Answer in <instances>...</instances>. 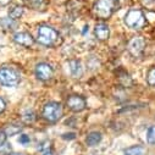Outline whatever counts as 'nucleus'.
I'll use <instances>...</instances> for the list:
<instances>
[{
  "instance_id": "obj_1",
  "label": "nucleus",
  "mask_w": 155,
  "mask_h": 155,
  "mask_svg": "<svg viewBox=\"0 0 155 155\" xmlns=\"http://www.w3.org/2000/svg\"><path fill=\"white\" fill-rule=\"evenodd\" d=\"M117 0H98L93 6L94 15L101 20H106L111 17V15L117 9Z\"/></svg>"
},
{
  "instance_id": "obj_2",
  "label": "nucleus",
  "mask_w": 155,
  "mask_h": 155,
  "mask_svg": "<svg viewBox=\"0 0 155 155\" xmlns=\"http://www.w3.org/2000/svg\"><path fill=\"white\" fill-rule=\"evenodd\" d=\"M125 23L132 29H142L145 26L147 20L142 10L131 9L125 16Z\"/></svg>"
},
{
  "instance_id": "obj_3",
  "label": "nucleus",
  "mask_w": 155,
  "mask_h": 155,
  "mask_svg": "<svg viewBox=\"0 0 155 155\" xmlns=\"http://www.w3.org/2000/svg\"><path fill=\"white\" fill-rule=\"evenodd\" d=\"M59 38V33L50 26H41L38 29V42L42 45L51 47Z\"/></svg>"
},
{
  "instance_id": "obj_4",
  "label": "nucleus",
  "mask_w": 155,
  "mask_h": 155,
  "mask_svg": "<svg viewBox=\"0 0 155 155\" xmlns=\"http://www.w3.org/2000/svg\"><path fill=\"white\" fill-rule=\"evenodd\" d=\"M42 116L49 122H56L62 116V105L56 101H50L43 107Z\"/></svg>"
},
{
  "instance_id": "obj_5",
  "label": "nucleus",
  "mask_w": 155,
  "mask_h": 155,
  "mask_svg": "<svg viewBox=\"0 0 155 155\" xmlns=\"http://www.w3.org/2000/svg\"><path fill=\"white\" fill-rule=\"evenodd\" d=\"M20 83V76L16 71L9 67L0 68V84L5 87H15Z\"/></svg>"
},
{
  "instance_id": "obj_6",
  "label": "nucleus",
  "mask_w": 155,
  "mask_h": 155,
  "mask_svg": "<svg viewBox=\"0 0 155 155\" xmlns=\"http://www.w3.org/2000/svg\"><path fill=\"white\" fill-rule=\"evenodd\" d=\"M144 48H145V41L143 37H134L128 43V51L134 58H139L143 54Z\"/></svg>"
},
{
  "instance_id": "obj_7",
  "label": "nucleus",
  "mask_w": 155,
  "mask_h": 155,
  "mask_svg": "<svg viewBox=\"0 0 155 155\" xmlns=\"http://www.w3.org/2000/svg\"><path fill=\"white\" fill-rule=\"evenodd\" d=\"M68 109L73 112H81L86 109L87 106V103H86V99L83 97H80V95H71L67 101H66Z\"/></svg>"
},
{
  "instance_id": "obj_8",
  "label": "nucleus",
  "mask_w": 155,
  "mask_h": 155,
  "mask_svg": "<svg viewBox=\"0 0 155 155\" xmlns=\"http://www.w3.org/2000/svg\"><path fill=\"white\" fill-rule=\"evenodd\" d=\"M53 67L49 64L42 62V64H38L35 67V76L39 78L41 81H48L53 77Z\"/></svg>"
},
{
  "instance_id": "obj_9",
  "label": "nucleus",
  "mask_w": 155,
  "mask_h": 155,
  "mask_svg": "<svg viewBox=\"0 0 155 155\" xmlns=\"http://www.w3.org/2000/svg\"><path fill=\"white\" fill-rule=\"evenodd\" d=\"M14 41L15 43L22 45V47H26V48H31L33 44H34V38L27 33V32H18L14 35Z\"/></svg>"
},
{
  "instance_id": "obj_10",
  "label": "nucleus",
  "mask_w": 155,
  "mask_h": 155,
  "mask_svg": "<svg viewBox=\"0 0 155 155\" xmlns=\"http://www.w3.org/2000/svg\"><path fill=\"white\" fill-rule=\"evenodd\" d=\"M94 33H95V37L98 38L99 41H106L109 35H110V28L106 23L104 22H99L95 25V28H94Z\"/></svg>"
},
{
  "instance_id": "obj_11",
  "label": "nucleus",
  "mask_w": 155,
  "mask_h": 155,
  "mask_svg": "<svg viewBox=\"0 0 155 155\" xmlns=\"http://www.w3.org/2000/svg\"><path fill=\"white\" fill-rule=\"evenodd\" d=\"M68 67H70L71 74L74 77V78H80V77L83 74V67L78 60H71L68 62Z\"/></svg>"
},
{
  "instance_id": "obj_12",
  "label": "nucleus",
  "mask_w": 155,
  "mask_h": 155,
  "mask_svg": "<svg viewBox=\"0 0 155 155\" xmlns=\"http://www.w3.org/2000/svg\"><path fill=\"white\" fill-rule=\"evenodd\" d=\"M145 148L142 145H133L130 147L125 150V155H144L145 154Z\"/></svg>"
},
{
  "instance_id": "obj_13",
  "label": "nucleus",
  "mask_w": 155,
  "mask_h": 155,
  "mask_svg": "<svg viewBox=\"0 0 155 155\" xmlns=\"http://www.w3.org/2000/svg\"><path fill=\"white\" fill-rule=\"evenodd\" d=\"M100 140H101V134H100L99 132H92V133H89V134L87 136V139H86V142H87V144H88L89 147L97 145Z\"/></svg>"
},
{
  "instance_id": "obj_14",
  "label": "nucleus",
  "mask_w": 155,
  "mask_h": 155,
  "mask_svg": "<svg viewBox=\"0 0 155 155\" xmlns=\"http://www.w3.org/2000/svg\"><path fill=\"white\" fill-rule=\"evenodd\" d=\"M22 14H23V8L17 5V6H14V8L10 10L9 16H10L11 20H17V18H20V17L22 16Z\"/></svg>"
},
{
  "instance_id": "obj_15",
  "label": "nucleus",
  "mask_w": 155,
  "mask_h": 155,
  "mask_svg": "<svg viewBox=\"0 0 155 155\" xmlns=\"http://www.w3.org/2000/svg\"><path fill=\"white\" fill-rule=\"evenodd\" d=\"M35 120V114L32 111V110H27V111H25L23 112V115H22V121L25 122V124H32L33 121Z\"/></svg>"
},
{
  "instance_id": "obj_16",
  "label": "nucleus",
  "mask_w": 155,
  "mask_h": 155,
  "mask_svg": "<svg viewBox=\"0 0 155 155\" xmlns=\"http://www.w3.org/2000/svg\"><path fill=\"white\" fill-rule=\"evenodd\" d=\"M20 131H21V127H18L16 125H9L4 132L6 133V136H14V134L18 133Z\"/></svg>"
},
{
  "instance_id": "obj_17",
  "label": "nucleus",
  "mask_w": 155,
  "mask_h": 155,
  "mask_svg": "<svg viewBox=\"0 0 155 155\" xmlns=\"http://www.w3.org/2000/svg\"><path fill=\"white\" fill-rule=\"evenodd\" d=\"M28 5L34 10H39L44 5V0H28Z\"/></svg>"
},
{
  "instance_id": "obj_18",
  "label": "nucleus",
  "mask_w": 155,
  "mask_h": 155,
  "mask_svg": "<svg viewBox=\"0 0 155 155\" xmlns=\"http://www.w3.org/2000/svg\"><path fill=\"white\" fill-rule=\"evenodd\" d=\"M147 140L149 144H155V126H151L147 133Z\"/></svg>"
},
{
  "instance_id": "obj_19",
  "label": "nucleus",
  "mask_w": 155,
  "mask_h": 155,
  "mask_svg": "<svg viewBox=\"0 0 155 155\" xmlns=\"http://www.w3.org/2000/svg\"><path fill=\"white\" fill-rule=\"evenodd\" d=\"M147 81L150 86H155V67L149 70L148 76H147Z\"/></svg>"
},
{
  "instance_id": "obj_20",
  "label": "nucleus",
  "mask_w": 155,
  "mask_h": 155,
  "mask_svg": "<svg viewBox=\"0 0 155 155\" xmlns=\"http://www.w3.org/2000/svg\"><path fill=\"white\" fill-rule=\"evenodd\" d=\"M0 155H11V145L8 143H4L0 147Z\"/></svg>"
},
{
  "instance_id": "obj_21",
  "label": "nucleus",
  "mask_w": 155,
  "mask_h": 155,
  "mask_svg": "<svg viewBox=\"0 0 155 155\" xmlns=\"http://www.w3.org/2000/svg\"><path fill=\"white\" fill-rule=\"evenodd\" d=\"M50 145H51V142L50 140H44L41 144H38V150H41V151H48V150H50Z\"/></svg>"
},
{
  "instance_id": "obj_22",
  "label": "nucleus",
  "mask_w": 155,
  "mask_h": 155,
  "mask_svg": "<svg viewBox=\"0 0 155 155\" xmlns=\"http://www.w3.org/2000/svg\"><path fill=\"white\" fill-rule=\"evenodd\" d=\"M142 4L147 9L155 10V0H142Z\"/></svg>"
},
{
  "instance_id": "obj_23",
  "label": "nucleus",
  "mask_w": 155,
  "mask_h": 155,
  "mask_svg": "<svg viewBox=\"0 0 155 155\" xmlns=\"http://www.w3.org/2000/svg\"><path fill=\"white\" fill-rule=\"evenodd\" d=\"M18 142H20L22 145H27V144L31 142V138H29V136H27V134H21L20 138H18Z\"/></svg>"
},
{
  "instance_id": "obj_24",
  "label": "nucleus",
  "mask_w": 155,
  "mask_h": 155,
  "mask_svg": "<svg viewBox=\"0 0 155 155\" xmlns=\"http://www.w3.org/2000/svg\"><path fill=\"white\" fill-rule=\"evenodd\" d=\"M6 133L3 131V130H0V147H2L4 143H6Z\"/></svg>"
},
{
  "instance_id": "obj_25",
  "label": "nucleus",
  "mask_w": 155,
  "mask_h": 155,
  "mask_svg": "<svg viewBox=\"0 0 155 155\" xmlns=\"http://www.w3.org/2000/svg\"><path fill=\"white\" fill-rule=\"evenodd\" d=\"M62 138H64V139H74L76 136H74V133H65V134L62 136Z\"/></svg>"
},
{
  "instance_id": "obj_26",
  "label": "nucleus",
  "mask_w": 155,
  "mask_h": 155,
  "mask_svg": "<svg viewBox=\"0 0 155 155\" xmlns=\"http://www.w3.org/2000/svg\"><path fill=\"white\" fill-rule=\"evenodd\" d=\"M5 107H6V104H5V101H4L2 98H0V114H2V112H4Z\"/></svg>"
},
{
  "instance_id": "obj_27",
  "label": "nucleus",
  "mask_w": 155,
  "mask_h": 155,
  "mask_svg": "<svg viewBox=\"0 0 155 155\" xmlns=\"http://www.w3.org/2000/svg\"><path fill=\"white\" fill-rule=\"evenodd\" d=\"M11 2H12V0H0V5H2V6H6V5H9Z\"/></svg>"
},
{
  "instance_id": "obj_28",
  "label": "nucleus",
  "mask_w": 155,
  "mask_h": 155,
  "mask_svg": "<svg viewBox=\"0 0 155 155\" xmlns=\"http://www.w3.org/2000/svg\"><path fill=\"white\" fill-rule=\"evenodd\" d=\"M43 155H55V154H54V151L48 150V151H44V154H43Z\"/></svg>"
},
{
  "instance_id": "obj_29",
  "label": "nucleus",
  "mask_w": 155,
  "mask_h": 155,
  "mask_svg": "<svg viewBox=\"0 0 155 155\" xmlns=\"http://www.w3.org/2000/svg\"><path fill=\"white\" fill-rule=\"evenodd\" d=\"M12 155H23V154H12Z\"/></svg>"
}]
</instances>
